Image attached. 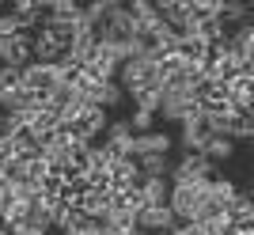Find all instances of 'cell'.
Listing matches in <instances>:
<instances>
[{
    "mask_svg": "<svg viewBox=\"0 0 254 235\" xmlns=\"http://www.w3.org/2000/svg\"><path fill=\"white\" fill-rule=\"evenodd\" d=\"M129 129H133V133H152V129H156V114H152V110H133Z\"/></svg>",
    "mask_w": 254,
    "mask_h": 235,
    "instance_id": "19",
    "label": "cell"
},
{
    "mask_svg": "<svg viewBox=\"0 0 254 235\" xmlns=\"http://www.w3.org/2000/svg\"><path fill=\"white\" fill-rule=\"evenodd\" d=\"M80 4L76 0H53L46 4V19H57V23H80Z\"/></svg>",
    "mask_w": 254,
    "mask_h": 235,
    "instance_id": "14",
    "label": "cell"
},
{
    "mask_svg": "<svg viewBox=\"0 0 254 235\" xmlns=\"http://www.w3.org/2000/svg\"><path fill=\"white\" fill-rule=\"evenodd\" d=\"M201 156L212 163V167H216V163H224V160H232V156H235V140H228V137H212L209 144H205Z\"/></svg>",
    "mask_w": 254,
    "mask_h": 235,
    "instance_id": "15",
    "label": "cell"
},
{
    "mask_svg": "<svg viewBox=\"0 0 254 235\" xmlns=\"http://www.w3.org/2000/svg\"><path fill=\"white\" fill-rule=\"evenodd\" d=\"M137 228L148 235H167L179 228V220H175V213H171V205H144L137 213Z\"/></svg>",
    "mask_w": 254,
    "mask_h": 235,
    "instance_id": "8",
    "label": "cell"
},
{
    "mask_svg": "<svg viewBox=\"0 0 254 235\" xmlns=\"http://www.w3.org/2000/svg\"><path fill=\"white\" fill-rule=\"evenodd\" d=\"M251 61H254V34H251Z\"/></svg>",
    "mask_w": 254,
    "mask_h": 235,
    "instance_id": "22",
    "label": "cell"
},
{
    "mask_svg": "<svg viewBox=\"0 0 254 235\" xmlns=\"http://www.w3.org/2000/svg\"><path fill=\"white\" fill-rule=\"evenodd\" d=\"M193 178H216V167L201 152H182V160H175V167H171V182H193Z\"/></svg>",
    "mask_w": 254,
    "mask_h": 235,
    "instance_id": "6",
    "label": "cell"
},
{
    "mask_svg": "<svg viewBox=\"0 0 254 235\" xmlns=\"http://www.w3.org/2000/svg\"><path fill=\"white\" fill-rule=\"evenodd\" d=\"M8 34H15V23H11L8 11H0V38H8Z\"/></svg>",
    "mask_w": 254,
    "mask_h": 235,
    "instance_id": "20",
    "label": "cell"
},
{
    "mask_svg": "<svg viewBox=\"0 0 254 235\" xmlns=\"http://www.w3.org/2000/svg\"><path fill=\"white\" fill-rule=\"evenodd\" d=\"M251 144H254V140H251Z\"/></svg>",
    "mask_w": 254,
    "mask_h": 235,
    "instance_id": "25",
    "label": "cell"
},
{
    "mask_svg": "<svg viewBox=\"0 0 254 235\" xmlns=\"http://www.w3.org/2000/svg\"><path fill=\"white\" fill-rule=\"evenodd\" d=\"M137 235H148V232H137Z\"/></svg>",
    "mask_w": 254,
    "mask_h": 235,
    "instance_id": "24",
    "label": "cell"
},
{
    "mask_svg": "<svg viewBox=\"0 0 254 235\" xmlns=\"http://www.w3.org/2000/svg\"><path fill=\"white\" fill-rule=\"evenodd\" d=\"M216 137L212 133V125H209V118H193V121H186L182 125V133H179V144H182V152H205V144Z\"/></svg>",
    "mask_w": 254,
    "mask_h": 235,
    "instance_id": "10",
    "label": "cell"
},
{
    "mask_svg": "<svg viewBox=\"0 0 254 235\" xmlns=\"http://www.w3.org/2000/svg\"><path fill=\"white\" fill-rule=\"evenodd\" d=\"M179 57L186 64H201L209 57V42H205L201 34H186V38H179Z\"/></svg>",
    "mask_w": 254,
    "mask_h": 235,
    "instance_id": "12",
    "label": "cell"
},
{
    "mask_svg": "<svg viewBox=\"0 0 254 235\" xmlns=\"http://www.w3.org/2000/svg\"><path fill=\"white\" fill-rule=\"evenodd\" d=\"M0 64H8V68H27V64H34V34L15 31V34H8V38H0Z\"/></svg>",
    "mask_w": 254,
    "mask_h": 235,
    "instance_id": "4",
    "label": "cell"
},
{
    "mask_svg": "<svg viewBox=\"0 0 254 235\" xmlns=\"http://www.w3.org/2000/svg\"><path fill=\"white\" fill-rule=\"evenodd\" d=\"M126 99V91H122V84L118 80H110V84H103L99 87V95H95V107H103V110H114L118 103Z\"/></svg>",
    "mask_w": 254,
    "mask_h": 235,
    "instance_id": "17",
    "label": "cell"
},
{
    "mask_svg": "<svg viewBox=\"0 0 254 235\" xmlns=\"http://www.w3.org/2000/svg\"><path fill=\"white\" fill-rule=\"evenodd\" d=\"M212 178H193V182H171V213L179 224H193V216L201 209V201L209 197Z\"/></svg>",
    "mask_w": 254,
    "mask_h": 235,
    "instance_id": "1",
    "label": "cell"
},
{
    "mask_svg": "<svg viewBox=\"0 0 254 235\" xmlns=\"http://www.w3.org/2000/svg\"><path fill=\"white\" fill-rule=\"evenodd\" d=\"M140 163V175L144 178H171V156H144V160H137Z\"/></svg>",
    "mask_w": 254,
    "mask_h": 235,
    "instance_id": "16",
    "label": "cell"
},
{
    "mask_svg": "<svg viewBox=\"0 0 254 235\" xmlns=\"http://www.w3.org/2000/svg\"><path fill=\"white\" fill-rule=\"evenodd\" d=\"M251 197H254V178H251Z\"/></svg>",
    "mask_w": 254,
    "mask_h": 235,
    "instance_id": "23",
    "label": "cell"
},
{
    "mask_svg": "<svg viewBox=\"0 0 254 235\" xmlns=\"http://www.w3.org/2000/svg\"><path fill=\"white\" fill-rule=\"evenodd\" d=\"M144 205H171V178H140Z\"/></svg>",
    "mask_w": 254,
    "mask_h": 235,
    "instance_id": "13",
    "label": "cell"
},
{
    "mask_svg": "<svg viewBox=\"0 0 254 235\" xmlns=\"http://www.w3.org/2000/svg\"><path fill=\"white\" fill-rule=\"evenodd\" d=\"M167 235H201V228H197V224H179L175 232H167Z\"/></svg>",
    "mask_w": 254,
    "mask_h": 235,
    "instance_id": "21",
    "label": "cell"
},
{
    "mask_svg": "<svg viewBox=\"0 0 254 235\" xmlns=\"http://www.w3.org/2000/svg\"><path fill=\"white\" fill-rule=\"evenodd\" d=\"M140 163L133 160V156H126V160H114L110 163V190H129V186H140Z\"/></svg>",
    "mask_w": 254,
    "mask_h": 235,
    "instance_id": "11",
    "label": "cell"
},
{
    "mask_svg": "<svg viewBox=\"0 0 254 235\" xmlns=\"http://www.w3.org/2000/svg\"><path fill=\"white\" fill-rule=\"evenodd\" d=\"M175 148V137L163 133V129H152V133H137L133 137V160H144V156H171Z\"/></svg>",
    "mask_w": 254,
    "mask_h": 235,
    "instance_id": "9",
    "label": "cell"
},
{
    "mask_svg": "<svg viewBox=\"0 0 254 235\" xmlns=\"http://www.w3.org/2000/svg\"><path fill=\"white\" fill-rule=\"evenodd\" d=\"M133 103H137V110H152V114H159V87H144V91H137V95H129Z\"/></svg>",
    "mask_w": 254,
    "mask_h": 235,
    "instance_id": "18",
    "label": "cell"
},
{
    "mask_svg": "<svg viewBox=\"0 0 254 235\" xmlns=\"http://www.w3.org/2000/svg\"><path fill=\"white\" fill-rule=\"evenodd\" d=\"M64 125H68V137H72V140L99 144V137L106 133V125H110V121H106V110H103V107H84L76 118H68Z\"/></svg>",
    "mask_w": 254,
    "mask_h": 235,
    "instance_id": "2",
    "label": "cell"
},
{
    "mask_svg": "<svg viewBox=\"0 0 254 235\" xmlns=\"http://www.w3.org/2000/svg\"><path fill=\"white\" fill-rule=\"evenodd\" d=\"M23 87H27L31 95H38V99H46V103H50V99H53V91L61 87L57 64H42V61L27 64V68H23Z\"/></svg>",
    "mask_w": 254,
    "mask_h": 235,
    "instance_id": "5",
    "label": "cell"
},
{
    "mask_svg": "<svg viewBox=\"0 0 254 235\" xmlns=\"http://www.w3.org/2000/svg\"><path fill=\"white\" fill-rule=\"evenodd\" d=\"M133 129H129V118H118V121H110L103 133V148L110 152V160H126V156H133Z\"/></svg>",
    "mask_w": 254,
    "mask_h": 235,
    "instance_id": "7",
    "label": "cell"
},
{
    "mask_svg": "<svg viewBox=\"0 0 254 235\" xmlns=\"http://www.w3.org/2000/svg\"><path fill=\"white\" fill-rule=\"evenodd\" d=\"M159 118H163V121H179V125H186V121H193V118H201V110H197L193 95L159 87Z\"/></svg>",
    "mask_w": 254,
    "mask_h": 235,
    "instance_id": "3",
    "label": "cell"
}]
</instances>
